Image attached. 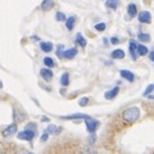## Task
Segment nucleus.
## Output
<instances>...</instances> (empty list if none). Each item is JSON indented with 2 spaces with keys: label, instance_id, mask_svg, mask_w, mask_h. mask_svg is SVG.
I'll use <instances>...</instances> for the list:
<instances>
[{
  "label": "nucleus",
  "instance_id": "nucleus-28",
  "mask_svg": "<svg viewBox=\"0 0 154 154\" xmlns=\"http://www.w3.org/2000/svg\"><path fill=\"white\" fill-rule=\"evenodd\" d=\"M154 90V85H149L148 86V88L145 89V91H144V96H148L149 94H150L152 93V91Z\"/></svg>",
  "mask_w": 154,
  "mask_h": 154
},
{
  "label": "nucleus",
  "instance_id": "nucleus-22",
  "mask_svg": "<svg viewBox=\"0 0 154 154\" xmlns=\"http://www.w3.org/2000/svg\"><path fill=\"white\" fill-rule=\"evenodd\" d=\"M64 55V46L63 45H58L57 48V57L59 58V59H63Z\"/></svg>",
  "mask_w": 154,
  "mask_h": 154
},
{
  "label": "nucleus",
  "instance_id": "nucleus-25",
  "mask_svg": "<svg viewBox=\"0 0 154 154\" xmlns=\"http://www.w3.org/2000/svg\"><path fill=\"white\" fill-rule=\"evenodd\" d=\"M137 37H139V40L143 41V42H148L150 40V35H148V33H139Z\"/></svg>",
  "mask_w": 154,
  "mask_h": 154
},
{
  "label": "nucleus",
  "instance_id": "nucleus-23",
  "mask_svg": "<svg viewBox=\"0 0 154 154\" xmlns=\"http://www.w3.org/2000/svg\"><path fill=\"white\" fill-rule=\"evenodd\" d=\"M44 64H45L46 67H49V68H53V67H55L54 60H53L50 57H46V58H44Z\"/></svg>",
  "mask_w": 154,
  "mask_h": 154
},
{
  "label": "nucleus",
  "instance_id": "nucleus-10",
  "mask_svg": "<svg viewBox=\"0 0 154 154\" xmlns=\"http://www.w3.org/2000/svg\"><path fill=\"white\" fill-rule=\"evenodd\" d=\"M62 118H64V119H88V118H90V116H86L82 113H76V114L64 116V117H62Z\"/></svg>",
  "mask_w": 154,
  "mask_h": 154
},
{
  "label": "nucleus",
  "instance_id": "nucleus-9",
  "mask_svg": "<svg viewBox=\"0 0 154 154\" xmlns=\"http://www.w3.org/2000/svg\"><path fill=\"white\" fill-rule=\"evenodd\" d=\"M54 4H55V0H42V3H41V11L42 12L50 11V9L54 7Z\"/></svg>",
  "mask_w": 154,
  "mask_h": 154
},
{
  "label": "nucleus",
  "instance_id": "nucleus-35",
  "mask_svg": "<svg viewBox=\"0 0 154 154\" xmlns=\"http://www.w3.org/2000/svg\"><path fill=\"white\" fill-rule=\"evenodd\" d=\"M3 88V82H2V81H0V89H2Z\"/></svg>",
  "mask_w": 154,
  "mask_h": 154
},
{
  "label": "nucleus",
  "instance_id": "nucleus-27",
  "mask_svg": "<svg viewBox=\"0 0 154 154\" xmlns=\"http://www.w3.org/2000/svg\"><path fill=\"white\" fill-rule=\"evenodd\" d=\"M89 103V98H82V99H80L79 100V104H80V107H86Z\"/></svg>",
  "mask_w": 154,
  "mask_h": 154
},
{
  "label": "nucleus",
  "instance_id": "nucleus-24",
  "mask_svg": "<svg viewBox=\"0 0 154 154\" xmlns=\"http://www.w3.org/2000/svg\"><path fill=\"white\" fill-rule=\"evenodd\" d=\"M55 19H57V21H59V22H66L67 17H66V14H64V13L57 12V13H55Z\"/></svg>",
  "mask_w": 154,
  "mask_h": 154
},
{
  "label": "nucleus",
  "instance_id": "nucleus-33",
  "mask_svg": "<svg viewBox=\"0 0 154 154\" xmlns=\"http://www.w3.org/2000/svg\"><path fill=\"white\" fill-rule=\"evenodd\" d=\"M42 121H44V122H49V118H48V117H42Z\"/></svg>",
  "mask_w": 154,
  "mask_h": 154
},
{
  "label": "nucleus",
  "instance_id": "nucleus-1",
  "mask_svg": "<svg viewBox=\"0 0 154 154\" xmlns=\"http://www.w3.org/2000/svg\"><path fill=\"white\" fill-rule=\"evenodd\" d=\"M139 117H140V109L137 107H130L123 110L122 113V119L126 123H134L136 122Z\"/></svg>",
  "mask_w": 154,
  "mask_h": 154
},
{
  "label": "nucleus",
  "instance_id": "nucleus-11",
  "mask_svg": "<svg viewBox=\"0 0 154 154\" xmlns=\"http://www.w3.org/2000/svg\"><path fill=\"white\" fill-rule=\"evenodd\" d=\"M118 91H119V89L116 86V88H113L112 90H109V91H107V93L104 94V98L107 99V100H112V99H114L116 96H117Z\"/></svg>",
  "mask_w": 154,
  "mask_h": 154
},
{
  "label": "nucleus",
  "instance_id": "nucleus-5",
  "mask_svg": "<svg viewBox=\"0 0 154 154\" xmlns=\"http://www.w3.org/2000/svg\"><path fill=\"white\" fill-rule=\"evenodd\" d=\"M14 134H17V125L12 123L3 131V136L4 137H11V136H13Z\"/></svg>",
  "mask_w": 154,
  "mask_h": 154
},
{
  "label": "nucleus",
  "instance_id": "nucleus-15",
  "mask_svg": "<svg viewBox=\"0 0 154 154\" xmlns=\"http://www.w3.org/2000/svg\"><path fill=\"white\" fill-rule=\"evenodd\" d=\"M105 7L114 11V9H117L119 7V0H107L105 2Z\"/></svg>",
  "mask_w": 154,
  "mask_h": 154
},
{
  "label": "nucleus",
  "instance_id": "nucleus-21",
  "mask_svg": "<svg viewBox=\"0 0 154 154\" xmlns=\"http://www.w3.org/2000/svg\"><path fill=\"white\" fill-rule=\"evenodd\" d=\"M148 48L145 46V45H137V54L139 55H141V57H144V55H146L148 54Z\"/></svg>",
  "mask_w": 154,
  "mask_h": 154
},
{
  "label": "nucleus",
  "instance_id": "nucleus-14",
  "mask_svg": "<svg viewBox=\"0 0 154 154\" xmlns=\"http://www.w3.org/2000/svg\"><path fill=\"white\" fill-rule=\"evenodd\" d=\"M45 131L48 134H51V135H57V134H59L62 131V127H57L54 126V125H49L46 128H45Z\"/></svg>",
  "mask_w": 154,
  "mask_h": 154
},
{
  "label": "nucleus",
  "instance_id": "nucleus-34",
  "mask_svg": "<svg viewBox=\"0 0 154 154\" xmlns=\"http://www.w3.org/2000/svg\"><path fill=\"white\" fill-rule=\"evenodd\" d=\"M148 98H149V99H152V100H154V95H150V94H149V95H148Z\"/></svg>",
  "mask_w": 154,
  "mask_h": 154
},
{
  "label": "nucleus",
  "instance_id": "nucleus-6",
  "mask_svg": "<svg viewBox=\"0 0 154 154\" xmlns=\"http://www.w3.org/2000/svg\"><path fill=\"white\" fill-rule=\"evenodd\" d=\"M139 22L140 23H150L152 22V14L146 11L139 13Z\"/></svg>",
  "mask_w": 154,
  "mask_h": 154
},
{
  "label": "nucleus",
  "instance_id": "nucleus-26",
  "mask_svg": "<svg viewBox=\"0 0 154 154\" xmlns=\"http://www.w3.org/2000/svg\"><path fill=\"white\" fill-rule=\"evenodd\" d=\"M105 27H107V26H105V23H96V25H95V30L102 32V31L105 30Z\"/></svg>",
  "mask_w": 154,
  "mask_h": 154
},
{
  "label": "nucleus",
  "instance_id": "nucleus-29",
  "mask_svg": "<svg viewBox=\"0 0 154 154\" xmlns=\"http://www.w3.org/2000/svg\"><path fill=\"white\" fill-rule=\"evenodd\" d=\"M95 140H96L95 134H94V132H91V134H90V136H89V143H90V144H94Z\"/></svg>",
  "mask_w": 154,
  "mask_h": 154
},
{
  "label": "nucleus",
  "instance_id": "nucleus-13",
  "mask_svg": "<svg viewBox=\"0 0 154 154\" xmlns=\"http://www.w3.org/2000/svg\"><path fill=\"white\" fill-rule=\"evenodd\" d=\"M77 49L76 48H71V49H67V50H64V58L66 59H73V58L77 55Z\"/></svg>",
  "mask_w": 154,
  "mask_h": 154
},
{
  "label": "nucleus",
  "instance_id": "nucleus-31",
  "mask_svg": "<svg viewBox=\"0 0 154 154\" xmlns=\"http://www.w3.org/2000/svg\"><path fill=\"white\" fill-rule=\"evenodd\" d=\"M110 42H112V44H118L119 40L117 37H112V38H110Z\"/></svg>",
  "mask_w": 154,
  "mask_h": 154
},
{
  "label": "nucleus",
  "instance_id": "nucleus-2",
  "mask_svg": "<svg viewBox=\"0 0 154 154\" xmlns=\"http://www.w3.org/2000/svg\"><path fill=\"white\" fill-rule=\"evenodd\" d=\"M35 130L33 128H28L26 127V130H23V131L18 132V139H21V140H26V141H32V139L35 137Z\"/></svg>",
  "mask_w": 154,
  "mask_h": 154
},
{
  "label": "nucleus",
  "instance_id": "nucleus-17",
  "mask_svg": "<svg viewBox=\"0 0 154 154\" xmlns=\"http://www.w3.org/2000/svg\"><path fill=\"white\" fill-rule=\"evenodd\" d=\"M76 42H77V44H79L81 48H85L86 44H88V42H86V38L82 36V33H80V32L76 35Z\"/></svg>",
  "mask_w": 154,
  "mask_h": 154
},
{
  "label": "nucleus",
  "instance_id": "nucleus-30",
  "mask_svg": "<svg viewBox=\"0 0 154 154\" xmlns=\"http://www.w3.org/2000/svg\"><path fill=\"white\" fill-rule=\"evenodd\" d=\"M48 136H49V134H48L46 131H44V134H42V136H41V141H46Z\"/></svg>",
  "mask_w": 154,
  "mask_h": 154
},
{
  "label": "nucleus",
  "instance_id": "nucleus-32",
  "mask_svg": "<svg viewBox=\"0 0 154 154\" xmlns=\"http://www.w3.org/2000/svg\"><path fill=\"white\" fill-rule=\"evenodd\" d=\"M149 58H150V60L154 62V51H152L150 54H149Z\"/></svg>",
  "mask_w": 154,
  "mask_h": 154
},
{
  "label": "nucleus",
  "instance_id": "nucleus-8",
  "mask_svg": "<svg viewBox=\"0 0 154 154\" xmlns=\"http://www.w3.org/2000/svg\"><path fill=\"white\" fill-rule=\"evenodd\" d=\"M119 73H121V77L125 80H127L128 82H132V81L135 80V76L131 71H127V69H121L119 71Z\"/></svg>",
  "mask_w": 154,
  "mask_h": 154
},
{
  "label": "nucleus",
  "instance_id": "nucleus-20",
  "mask_svg": "<svg viewBox=\"0 0 154 154\" xmlns=\"http://www.w3.org/2000/svg\"><path fill=\"white\" fill-rule=\"evenodd\" d=\"M60 84H62V86H68L69 85V75L68 73H63V75H62Z\"/></svg>",
  "mask_w": 154,
  "mask_h": 154
},
{
  "label": "nucleus",
  "instance_id": "nucleus-7",
  "mask_svg": "<svg viewBox=\"0 0 154 154\" xmlns=\"http://www.w3.org/2000/svg\"><path fill=\"white\" fill-rule=\"evenodd\" d=\"M128 49H130V55H131V58L134 60H136V58H137V44L134 40L130 41Z\"/></svg>",
  "mask_w": 154,
  "mask_h": 154
},
{
  "label": "nucleus",
  "instance_id": "nucleus-16",
  "mask_svg": "<svg viewBox=\"0 0 154 154\" xmlns=\"http://www.w3.org/2000/svg\"><path fill=\"white\" fill-rule=\"evenodd\" d=\"M112 58L113 59H123L125 58V51L122 49H116L112 51Z\"/></svg>",
  "mask_w": 154,
  "mask_h": 154
},
{
  "label": "nucleus",
  "instance_id": "nucleus-19",
  "mask_svg": "<svg viewBox=\"0 0 154 154\" xmlns=\"http://www.w3.org/2000/svg\"><path fill=\"white\" fill-rule=\"evenodd\" d=\"M75 22H76V18H75V17H69V18H67V19H66V27H67V30H69V31L73 30V27H75Z\"/></svg>",
  "mask_w": 154,
  "mask_h": 154
},
{
  "label": "nucleus",
  "instance_id": "nucleus-12",
  "mask_svg": "<svg viewBox=\"0 0 154 154\" xmlns=\"http://www.w3.org/2000/svg\"><path fill=\"white\" fill-rule=\"evenodd\" d=\"M127 13H128V17H130V18H135V17L137 16V7L135 5L134 3L128 4V7H127Z\"/></svg>",
  "mask_w": 154,
  "mask_h": 154
},
{
  "label": "nucleus",
  "instance_id": "nucleus-3",
  "mask_svg": "<svg viewBox=\"0 0 154 154\" xmlns=\"http://www.w3.org/2000/svg\"><path fill=\"white\" fill-rule=\"evenodd\" d=\"M85 123H86V128H88V131H89V134H91V132H95L96 130H98V127L100 126V122L99 121H96V119H94V118H88V119H85Z\"/></svg>",
  "mask_w": 154,
  "mask_h": 154
},
{
  "label": "nucleus",
  "instance_id": "nucleus-4",
  "mask_svg": "<svg viewBox=\"0 0 154 154\" xmlns=\"http://www.w3.org/2000/svg\"><path fill=\"white\" fill-rule=\"evenodd\" d=\"M40 76L42 77V80L44 81H46V82H50V81L53 80V72H51V69L49 68V67H46V68H42L41 71H40Z\"/></svg>",
  "mask_w": 154,
  "mask_h": 154
},
{
  "label": "nucleus",
  "instance_id": "nucleus-18",
  "mask_svg": "<svg viewBox=\"0 0 154 154\" xmlns=\"http://www.w3.org/2000/svg\"><path fill=\"white\" fill-rule=\"evenodd\" d=\"M40 48L44 53H50L53 50V44L51 42H40Z\"/></svg>",
  "mask_w": 154,
  "mask_h": 154
}]
</instances>
